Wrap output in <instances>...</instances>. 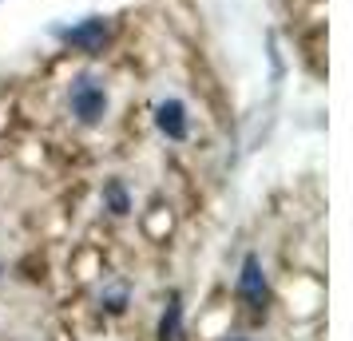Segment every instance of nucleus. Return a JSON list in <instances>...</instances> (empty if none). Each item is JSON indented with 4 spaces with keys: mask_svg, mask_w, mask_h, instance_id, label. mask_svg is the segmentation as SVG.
<instances>
[{
    "mask_svg": "<svg viewBox=\"0 0 353 341\" xmlns=\"http://www.w3.org/2000/svg\"><path fill=\"white\" fill-rule=\"evenodd\" d=\"M159 341H187V329H183V302L171 298L167 309L159 318Z\"/></svg>",
    "mask_w": 353,
    "mask_h": 341,
    "instance_id": "obj_4",
    "label": "nucleus"
},
{
    "mask_svg": "<svg viewBox=\"0 0 353 341\" xmlns=\"http://www.w3.org/2000/svg\"><path fill=\"white\" fill-rule=\"evenodd\" d=\"M159 131L167 139H187V107L183 103H163L159 107Z\"/></svg>",
    "mask_w": 353,
    "mask_h": 341,
    "instance_id": "obj_3",
    "label": "nucleus"
},
{
    "mask_svg": "<svg viewBox=\"0 0 353 341\" xmlns=\"http://www.w3.org/2000/svg\"><path fill=\"white\" fill-rule=\"evenodd\" d=\"M223 341H250V338H223Z\"/></svg>",
    "mask_w": 353,
    "mask_h": 341,
    "instance_id": "obj_6",
    "label": "nucleus"
},
{
    "mask_svg": "<svg viewBox=\"0 0 353 341\" xmlns=\"http://www.w3.org/2000/svg\"><path fill=\"white\" fill-rule=\"evenodd\" d=\"M103 203H108V211H112V214H128V211H131L128 187H123L119 179H112L108 187H103Z\"/></svg>",
    "mask_w": 353,
    "mask_h": 341,
    "instance_id": "obj_5",
    "label": "nucleus"
},
{
    "mask_svg": "<svg viewBox=\"0 0 353 341\" xmlns=\"http://www.w3.org/2000/svg\"><path fill=\"white\" fill-rule=\"evenodd\" d=\"M0 274H4V262H0Z\"/></svg>",
    "mask_w": 353,
    "mask_h": 341,
    "instance_id": "obj_7",
    "label": "nucleus"
},
{
    "mask_svg": "<svg viewBox=\"0 0 353 341\" xmlns=\"http://www.w3.org/2000/svg\"><path fill=\"white\" fill-rule=\"evenodd\" d=\"M239 298L254 309V313H266V306H270V282H266V270H262L258 254H246V262H242Z\"/></svg>",
    "mask_w": 353,
    "mask_h": 341,
    "instance_id": "obj_1",
    "label": "nucleus"
},
{
    "mask_svg": "<svg viewBox=\"0 0 353 341\" xmlns=\"http://www.w3.org/2000/svg\"><path fill=\"white\" fill-rule=\"evenodd\" d=\"M108 112V92L92 80H76L72 83V115L80 123H99Z\"/></svg>",
    "mask_w": 353,
    "mask_h": 341,
    "instance_id": "obj_2",
    "label": "nucleus"
}]
</instances>
